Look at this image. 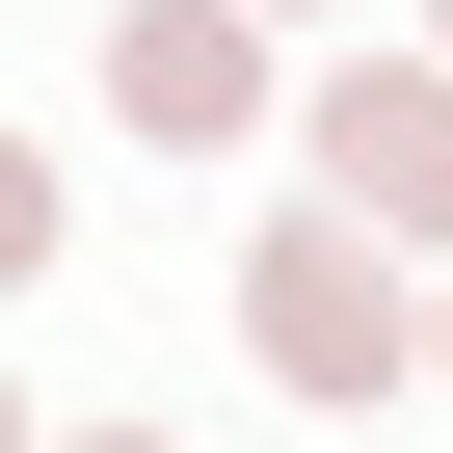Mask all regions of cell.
<instances>
[{"label": "cell", "mask_w": 453, "mask_h": 453, "mask_svg": "<svg viewBox=\"0 0 453 453\" xmlns=\"http://www.w3.org/2000/svg\"><path fill=\"white\" fill-rule=\"evenodd\" d=\"M241 347H267L294 400H400V373H426V320H400V241H373L347 187L241 241Z\"/></svg>", "instance_id": "cell-1"}, {"label": "cell", "mask_w": 453, "mask_h": 453, "mask_svg": "<svg viewBox=\"0 0 453 453\" xmlns=\"http://www.w3.org/2000/svg\"><path fill=\"white\" fill-rule=\"evenodd\" d=\"M81 453H160V426H81Z\"/></svg>", "instance_id": "cell-5"}, {"label": "cell", "mask_w": 453, "mask_h": 453, "mask_svg": "<svg viewBox=\"0 0 453 453\" xmlns=\"http://www.w3.org/2000/svg\"><path fill=\"white\" fill-rule=\"evenodd\" d=\"M426 373H453V320H426Z\"/></svg>", "instance_id": "cell-7"}, {"label": "cell", "mask_w": 453, "mask_h": 453, "mask_svg": "<svg viewBox=\"0 0 453 453\" xmlns=\"http://www.w3.org/2000/svg\"><path fill=\"white\" fill-rule=\"evenodd\" d=\"M107 107L134 134H241L267 107V0H134V27H107Z\"/></svg>", "instance_id": "cell-3"}, {"label": "cell", "mask_w": 453, "mask_h": 453, "mask_svg": "<svg viewBox=\"0 0 453 453\" xmlns=\"http://www.w3.org/2000/svg\"><path fill=\"white\" fill-rule=\"evenodd\" d=\"M0 453H27V400H0Z\"/></svg>", "instance_id": "cell-6"}, {"label": "cell", "mask_w": 453, "mask_h": 453, "mask_svg": "<svg viewBox=\"0 0 453 453\" xmlns=\"http://www.w3.org/2000/svg\"><path fill=\"white\" fill-rule=\"evenodd\" d=\"M27 267H54V160L0 134V294H27Z\"/></svg>", "instance_id": "cell-4"}, {"label": "cell", "mask_w": 453, "mask_h": 453, "mask_svg": "<svg viewBox=\"0 0 453 453\" xmlns=\"http://www.w3.org/2000/svg\"><path fill=\"white\" fill-rule=\"evenodd\" d=\"M373 241H453V54H373V81H320V134H294Z\"/></svg>", "instance_id": "cell-2"}]
</instances>
